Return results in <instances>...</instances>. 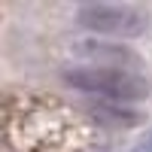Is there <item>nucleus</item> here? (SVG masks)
Listing matches in <instances>:
<instances>
[{
	"label": "nucleus",
	"mask_w": 152,
	"mask_h": 152,
	"mask_svg": "<svg viewBox=\"0 0 152 152\" xmlns=\"http://www.w3.org/2000/svg\"><path fill=\"white\" fill-rule=\"evenodd\" d=\"M73 91L94 94L113 100V104H137L149 94V82L134 70H116V67H88V64H73L61 73Z\"/></svg>",
	"instance_id": "f257e3e1"
},
{
	"label": "nucleus",
	"mask_w": 152,
	"mask_h": 152,
	"mask_svg": "<svg viewBox=\"0 0 152 152\" xmlns=\"http://www.w3.org/2000/svg\"><path fill=\"white\" fill-rule=\"evenodd\" d=\"M76 21L91 34L122 37V40L143 37L146 28H149V15L140 12L137 6H128V3H88V6H79Z\"/></svg>",
	"instance_id": "f03ea898"
},
{
	"label": "nucleus",
	"mask_w": 152,
	"mask_h": 152,
	"mask_svg": "<svg viewBox=\"0 0 152 152\" xmlns=\"http://www.w3.org/2000/svg\"><path fill=\"white\" fill-rule=\"evenodd\" d=\"M70 52L88 67H116V70H131L137 67V55L131 49H125L122 43H110V40H97V37H88V40H76L70 46Z\"/></svg>",
	"instance_id": "7ed1b4c3"
},
{
	"label": "nucleus",
	"mask_w": 152,
	"mask_h": 152,
	"mask_svg": "<svg viewBox=\"0 0 152 152\" xmlns=\"http://www.w3.org/2000/svg\"><path fill=\"white\" fill-rule=\"evenodd\" d=\"M88 116L97 125H110V128H134L143 122V113L134 110L131 104H113V100H97L88 104Z\"/></svg>",
	"instance_id": "20e7f679"
},
{
	"label": "nucleus",
	"mask_w": 152,
	"mask_h": 152,
	"mask_svg": "<svg viewBox=\"0 0 152 152\" xmlns=\"http://www.w3.org/2000/svg\"><path fill=\"white\" fill-rule=\"evenodd\" d=\"M131 152H152V125L146 128V134L140 137V140L134 143V149H131Z\"/></svg>",
	"instance_id": "39448f33"
}]
</instances>
